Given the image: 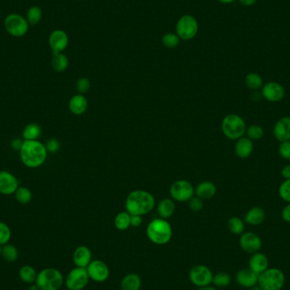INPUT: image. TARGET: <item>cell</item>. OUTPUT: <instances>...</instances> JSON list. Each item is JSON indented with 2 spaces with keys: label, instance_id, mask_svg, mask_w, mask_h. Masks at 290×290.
I'll return each instance as SVG.
<instances>
[{
  "label": "cell",
  "instance_id": "obj_34",
  "mask_svg": "<svg viewBox=\"0 0 290 290\" xmlns=\"http://www.w3.org/2000/svg\"><path fill=\"white\" fill-rule=\"evenodd\" d=\"M246 137L252 141L260 140L265 134V131L260 125L253 124L246 128Z\"/></svg>",
  "mask_w": 290,
  "mask_h": 290
},
{
  "label": "cell",
  "instance_id": "obj_40",
  "mask_svg": "<svg viewBox=\"0 0 290 290\" xmlns=\"http://www.w3.org/2000/svg\"><path fill=\"white\" fill-rule=\"evenodd\" d=\"M278 194L283 201L290 203V179H285L280 184L278 188Z\"/></svg>",
  "mask_w": 290,
  "mask_h": 290
},
{
  "label": "cell",
  "instance_id": "obj_47",
  "mask_svg": "<svg viewBox=\"0 0 290 290\" xmlns=\"http://www.w3.org/2000/svg\"><path fill=\"white\" fill-rule=\"evenodd\" d=\"M23 144H24V141H23L22 139L17 138L13 139L12 141V149L16 150V151H20L22 148H23Z\"/></svg>",
  "mask_w": 290,
  "mask_h": 290
},
{
  "label": "cell",
  "instance_id": "obj_41",
  "mask_svg": "<svg viewBox=\"0 0 290 290\" xmlns=\"http://www.w3.org/2000/svg\"><path fill=\"white\" fill-rule=\"evenodd\" d=\"M91 87V83L87 78H81L77 83V89L80 94H86L89 92Z\"/></svg>",
  "mask_w": 290,
  "mask_h": 290
},
{
  "label": "cell",
  "instance_id": "obj_10",
  "mask_svg": "<svg viewBox=\"0 0 290 290\" xmlns=\"http://www.w3.org/2000/svg\"><path fill=\"white\" fill-rule=\"evenodd\" d=\"M213 276L210 268L201 264L193 265L188 273L190 282L198 287L210 286L212 283Z\"/></svg>",
  "mask_w": 290,
  "mask_h": 290
},
{
  "label": "cell",
  "instance_id": "obj_17",
  "mask_svg": "<svg viewBox=\"0 0 290 290\" xmlns=\"http://www.w3.org/2000/svg\"><path fill=\"white\" fill-rule=\"evenodd\" d=\"M273 135L280 143L290 140L289 116H282L276 121L273 127Z\"/></svg>",
  "mask_w": 290,
  "mask_h": 290
},
{
  "label": "cell",
  "instance_id": "obj_5",
  "mask_svg": "<svg viewBox=\"0 0 290 290\" xmlns=\"http://www.w3.org/2000/svg\"><path fill=\"white\" fill-rule=\"evenodd\" d=\"M245 122L237 114H229L224 117L221 122V131L224 136L230 140H238L245 134Z\"/></svg>",
  "mask_w": 290,
  "mask_h": 290
},
{
  "label": "cell",
  "instance_id": "obj_16",
  "mask_svg": "<svg viewBox=\"0 0 290 290\" xmlns=\"http://www.w3.org/2000/svg\"><path fill=\"white\" fill-rule=\"evenodd\" d=\"M69 39L67 33L62 30H56L50 34L49 44L52 50L53 55L63 52L67 49Z\"/></svg>",
  "mask_w": 290,
  "mask_h": 290
},
{
  "label": "cell",
  "instance_id": "obj_25",
  "mask_svg": "<svg viewBox=\"0 0 290 290\" xmlns=\"http://www.w3.org/2000/svg\"><path fill=\"white\" fill-rule=\"evenodd\" d=\"M141 285V278L138 274L129 273L122 278L121 288L122 290H139Z\"/></svg>",
  "mask_w": 290,
  "mask_h": 290
},
{
  "label": "cell",
  "instance_id": "obj_32",
  "mask_svg": "<svg viewBox=\"0 0 290 290\" xmlns=\"http://www.w3.org/2000/svg\"><path fill=\"white\" fill-rule=\"evenodd\" d=\"M115 227L120 231H125L131 226V215L129 213L121 212L115 218Z\"/></svg>",
  "mask_w": 290,
  "mask_h": 290
},
{
  "label": "cell",
  "instance_id": "obj_52",
  "mask_svg": "<svg viewBox=\"0 0 290 290\" xmlns=\"http://www.w3.org/2000/svg\"><path fill=\"white\" fill-rule=\"evenodd\" d=\"M219 2L221 4H225V5H227V4H232L234 2L235 0H218Z\"/></svg>",
  "mask_w": 290,
  "mask_h": 290
},
{
  "label": "cell",
  "instance_id": "obj_51",
  "mask_svg": "<svg viewBox=\"0 0 290 290\" xmlns=\"http://www.w3.org/2000/svg\"><path fill=\"white\" fill-rule=\"evenodd\" d=\"M198 290H217L216 287H212V286H206V287H199Z\"/></svg>",
  "mask_w": 290,
  "mask_h": 290
},
{
  "label": "cell",
  "instance_id": "obj_28",
  "mask_svg": "<svg viewBox=\"0 0 290 290\" xmlns=\"http://www.w3.org/2000/svg\"><path fill=\"white\" fill-rule=\"evenodd\" d=\"M37 275H38V272L35 270V268L33 267L32 265H23L19 270L20 279L28 284H32L35 282Z\"/></svg>",
  "mask_w": 290,
  "mask_h": 290
},
{
  "label": "cell",
  "instance_id": "obj_2",
  "mask_svg": "<svg viewBox=\"0 0 290 290\" xmlns=\"http://www.w3.org/2000/svg\"><path fill=\"white\" fill-rule=\"evenodd\" d=\"M155 205V199L151 193L144 190L131 192L127 200L126 208L130 215L144 216L150 212Z\"/></svg>",
  "mask_w": 290,
  "mask_h": 290
},
{
  "label": "cell",
  "instance_id": "obj_35",
  "mask_svg": "<svg viewBox=\"0 0 290 290\" xmlns=\"http://www.w3.org/2000/svg\"><path fill=\"white\" fill-rule=\"evenodd\" d=\"M231 281L232 277L226 271H220L213 276L212 283L217 287H228Z\"/></svg>",
  "mask_w": 290,
  "mask_h": 290
},
{
  "label": "cell",
  "instance_id": "obj_53",
  "mask_svg": "<svg viewBox=\"0 0 290 290\" xmlns=\"http://www.w3.org/2000/svg\"><path fill=\"white\" fill-rule=\"evenodd\" d=\"M249 290H263L262 288H261V287H260V285L258 284V283H257L256 285H254V286H253V287H250V288H249Z\"/></svg>",
  "mask_w": 290,
  "mask_h": 290
},
{
  "label": "cell",
  "instance_id": "obj_42",
  "mask_svg": "<svg viewBox=\"0 0 290 290\" xmlns=\"http://www.w3.org/2000/svg\"><path fill=\"white\" fill-rule=\"evenodd\" d=\"M279 155L284 160H290V140L281 142L278 147Z\"/></svg>",
  "mask_w": 290,
  "mask_h": 290
},
{
  "label": "cell",
  "instance_id": "obj_27",
  "mask_svg": "<svg viewBox=\"0 0 290 290\" xmlns=\"http://www.w3.org/2000/svg\"><path fill=\"white\" fill-rule=\"evenodd\" d=\"M51 66L56 72H63L69 66V60L63 53L55 54L53 55L52 60H51Z\"/></svg>",
  "mask_w": 290,
  "mask_h": 290
},
{
  "label": "cell",
  "instance_id": "obj_23",
  "mask_svg": "<svg viewBox=\"0 0 290 290\" xmlns=\"http://www.w3.org/2000/svg\"><path fill=\"white\" fill-rule=\"evenodd\" d=\"M88 100L83 94H77L72 97L70 100L69 109L70 111L74 115L80 116L85 113L88 109Z\"/></svg>",
  "mask_w": 290,
  "mask_h": 290
},
{
  "label": "cell",
  "instance_id": "obj_49",
  "mask_svg": "<svg viewBox=\"0 0 290 290\" xmlns=\"http://www.w3.org/2000/svg\"><path fill=\"white\" fill-rule=\"evenodd\" d=\"M257 0H238V2L243 6L249 7V6H254L256 3Z\"/></svg>",
  "mask_w": 290,
  "mask_h": 290
},
{
  "label": "cell",
  "instance_id": "obj_33",
  "mask_svg": "<svg viewBox=\"0 0 290 290\" xmlns=\"http://www.w3.org/2000/svg\"><path fill=\"white\" fill-rule=\"evenodd\" d=\"M244 221L238 216H233L227 221V227L232 234L241 235L244 232Z\"/></svg>",
  "mask_w": 290,
  "mask_h": 290
},
{
  "label": "cell",
  "instance_id": "obj_3",
  "mask_svg": "<svg viewBox=\"0 0 290 290\" xmlns=\"http://www.w3.org/2000/svg\"><path fill=\"white\" fill-rule=\"evenodd\" d=\"M149 240L157 245H165L172 238V228L166 219L157 218L149 222L147 227Z\"/></svg>",
  "mask_w": 290,
  "mask_h": 290
},
{
  "label": "cell",
  "instance_id": "obj_37",
  "mask_svg": "<svg viewBox=\"0 0 290 290\" xmlns=\"http://www.w3.org/2000/svg\"><path fill=\"white\" fill-rule=\"evenodd\" d=\"M43 12L38 6H32L27 13V21L31 25H36L41 21Z\"/></svg>",
  "mask_w": 290,
  "mask_h": 290
},
{
  "label": "cell",
  "instance_id": "obj_29",
  "mask_svg": "<svg viewBox=\"0 0 290 290\" xmlns=\"http://www.w3.org/2000/svg\"><path fill=\"white\" fill-rule=\"evenodd\" d=\"M42 129L39 125L36 123H30L27 125L23 129V138L25 141H32V140H39V137L41 136Z\"/></svg>",
  "mask_w": 290,
  "mask_h": 290
},
{
  "label": "cell",
  "instance_id": "obj_50",
  "mask_svg": "<svg viewBox=\"0 0 290 290\" xmlns=\"http://www.w3.org/2000/svg\"><path fill=\"white\" fill-rule=\"evenodd\" d=\"M28 290H40V288H39V286L34 282V283H32V284H31Z\"/></svg>",
  "mask_w": 290,
  "mask_h": 290
},
{
  "label": "cell",
  "instance_id": "obj_15",
  "mask_svg": "<svg viewBox=\"0 0 290 290\" xmlns=\"http://www.w3.org/2000/svg\"><path fill=\"white\" fill-rule=\"evenodd\" d=\"M19 188V181L8 171H0V193L12 195Z\"/></svg>",
  "mask_w": 290,
  "mask_h": 290
},
{
  "label": "cell",
  "instance_id": "obj_19",
  "mask_svg": "<svg viewBox=\"0 0 290 290\" xmlns=\"http://www.w3.org/2000/svg\"><path fill=\"white\" fill-rule=\"evenodd\" d=\"M91 250L87 246H79L73 253V262L78 267L87 268L92 261Z\"/></svg>",
  "mask_w": 290,
  "mask_h": 290
},
{
  "label": "cell",
  "instance_id": "obj_38",
  "mask_svg": "<svg viewBox=\"0 0 290 290\" xmlns=\"http://www.w3.org/2000/svg\"><path fill=\"white\" fill-rule=\"evenodd\" d=\"M180 38L177 36V34H166L162 38V45L168 49H174L179 45Z\"/></svg>",
  "mask_w": 290,
  "mask_h": 290
},
{
  "label": "cell",
  "instance_id": "obj_26",
  "mask_svg": "<svg viewBox=\"0 0 290 290\" xmlns=\"http://www.w3.org/2000/svg\"><path fill=\"white\" fill-rule=\"evenodd\" d=\"M174 202L170 199H164L159 203L157 210L160 218H170L175 211Z\"/></svg>",
  "mask_w": 290,
  "mask_h": 290
},
{
  "label": "cell",
  "instance_id": "obj_54",
  "mask_svg": "<svg viewBox=\"0 0 290 290\" xmlns=\"http://www.w3.org/2000/svg\"><path fill=\"white\" fill-rule=\"evenodd\" d=\"M2 249H3V246L0 245V256H2Z\"/></svg>",
  "mask_w": 290,
  "mask_h": 290
},
{
  "label": "cell",
  "instance_id": "obj_13",
  "mask_svg": "<svg viewBox=\"0 0 290 290\" xmlns=\"http://www.w3.org/2000/svg\"><path fill=\"white\" fill-rule=\"evenodd\" d=\"M89 278L94 282H105L110 276V269L106 263L103 260H92L91 263L86 268Z\"/></svg>",
  "mask_w": 290,
  "mask_h": 290
},
{
  "label": "cell",
  "instance_id": "obj_46",
  "mask_svg": "<svg viewBox=\"0 0 290 290\" xmlns=\"http://www.w3.org/2000/svg\"><path fill=\"white\" fill-rule=\"evenodd\" d=\"M143 222L141 216L138 215H131V226L133 227H140Z\"/></svg>",
  "mask_w": 290,
  "mask_h": 290
},
{
  "label": "cell",
  "instance_id": "obj_43",
  "mask_svg": "<svg viewBox=\"0 0 290 290\" xmlns=\"http://www.w3.org/2000/svg\"><path fill=\"white\" fill-rule=\"evenodd\" d=\"M188 206L191 210H193L194 212H198L203 209L204 204H203V200L199 199V197H193L192 199L188 200Z\"/></svg>",
  "mask_w": 290,
  "mask_h": 290
},
{
  "label": "cell",
  "instance_id": "obj_31",
  "mask_svg": "<svg viewBox=\"0 0 290 290\" xmlns=\"http://www.w3.org/2000/svg\"><path fill=\"white\" fill-rule=\"evenodd\" d=\"M2 257L8 262H15L19 257V251L16 246L11 243H6L3 245Z\"/></svg>",
  "mask_w": 290,
  "mask_h": 290
},
{
  "label": "cell",
  "instance_id": "obj_9",
  "mask_svg": "<svg viewBox=\"0 0 290 290\" xmlns=\"http://www.w3.org/2000/svg\"><path fill=\"white\" fill-rule=\"evenodd\" d=\"M5 28L10 35L20 38L28 34L29 23L23 16L13 13L9 15L5 20Z\"/></svg>",
  "mask_w": 290,
  "mask_h": 290
},
{
  "label": "cell",
  "instance_id": "obj_20",
  "mask_svg": "<svg viewBox=\"0 0 290 290\" xmlns=\"http://www.w3.org/2000/svg\"><path fill=\"white\" fill-rule=\"evenodd\" d=\"M269 266V260L266 255L261 252L252 254L249 260V268L255 273L260 275Z\"/></svg>",
  "mask_w": 290,
  "mask_h": 290
},
{
  "label": "cell",
  "instance_id": "obj_1",
  "mask_svg": "<svg viewBox=\"0 0 290 290\" xmlns=\"http://www.w3.org/2000/svg\"><path fill=\"white\" fill-rule=\"evenodd\" d=\"M48 151L45 144L39 140L25 141L20 150L23 163L29 168H37L45 163Z\"/></svg>",
  "mask_w": 290,
  "mask_h": 290
},
{
  "label": "cell",
  "instance_id": "obj_22",
  "mask_svg": "<svg viewBox=\"0 0 290 290\" xmlns=\"http://www.w3.org/2000/svg\"><path fill=\"white\" fill-rule=\"evenodd\" d=\"M265 211L260 206L250 208L244 216V222L251 226H259L265 221Z\"/></svg>",
  "mask_w": 290,
  "mask_h": 290
},
{
  "label": "cell",
  "instance_id": "obj_39",
  "mask_svg": "<svg viewBox=\"0 0 290 290\" xmlns=\"http://www.w3.org/2000/svg\"><path fill=\"white\" fill-rule=\"evenodd\" d=\"M12 238V230L7 224L0 221V245L8 243Z\"/></svg>",
  "mask_w": 290,
  "mask_h": 290
},
{
  "label": "cell",
  "instance_id": "obj_14",
  "mask_svg": "<svg viewBox=\"0 0 290 290\" xmlns=\"http://www.w3.org/2000/svg\"><path fill=\"white\" fill-rule=\"evenodd\" d=\"M261 96L269 102H279L284 99L285 89L282 84L279 83L268 82L263 84L261 88Z\"/></svg>",
  "mask_w": 290,
  "mask_h": 290
},
{
  "label": "cell",
  "instance_id": "obj_36",
  "mask_svg": "<svg viewBox=\"0 0 290 290\" xmlns=\"http://www.w3.org/2000/svg\"><path fill=\"white\" fill-rule=\"evenodd\" d=\"M16 199L22 205H28L33 199V193L29 188L19 187L15 193Z\"/></svg>",
  "mask_w": 290,
  "mask_h": 290
},
{
  "label": "cell",
  "instance_id": "obj_30",
  "mask_svg": "<svg viewBox=\"0 0 290 290\" xmlns=\"http://www.w3.org/2000/svg\"><path fill=\"white\" fill-rule=\"evenodd\" d=\"M245 84L247 88L251 90H258L262 88L263 79L260 74L256 72H250L246 75Z\"/></svg>",
  "mask_w": 290,
  "mask_h": 290
},
{
  "label": "cell",
  "instance_id": "obj_7",
  "mask_svg": "<svg viewBox=\"0 0 290 290\" xmlns=\"http://www.w3.org/2000/svg\"><path fill=\"white\" fill-rule=\"evenodd\" d=\"M199 32V23L190 15L182 16L176 25V34L182 40H191L196 36Z\"/></svg>",
  "mask_w": 290,
  "mask_h": 290
},
{
  "label": "cell",
  "instance_id": "obj_24",
  "mask_svg": "<svg viewBox=\"0 0 290 290\" xmlns=\"http://www.w3.org/2000/svg\"><path fill=\"white\" fill-rule=\"evenodd\" d=\"M216 193V187L213 182L205 181L199 183L195 189V193L199 199H210L215 196Z\"/></svg>",
  "mask_w": 290,
  "mask_h": 290
},
{
  "label": "cell",
  "instance_id": "obj_48",
  "mask_svg": "<svg viewBox=\"0 0 290 290\" xmlns=\"http://www.w3.org/2000/svg\"><path fill=\"white\" fill-rule=\"evenodd\" d=\"M281 174L284 179H290V165L282 167Z\"/></svg>",
  "mask_w": 290,
  "mask_h": 290
},
{
  "label": "cell",
  "instance_id": "obj_11",
  "mask_svg": "<svg viewBox=\"0 0 290 290\" xmlns=\"http://www.w3.org/2000/svg\"><path fill=\"white\" fill-rule=\"evenodd\" d=\"M171 198L179 202L188 201L194 194V189L190 182L185 180H178L170 188Z\"/></svg>",
  "mask_w": 290,
  "mask_h": 290
},
{
  "label": "cell",
  "instance_id": "obj_44",
  "mask_svg": "<svg viewBox=\"0 0 290 290\" xmlns=\"http://www.w3.org/2000/svg\"><path fill=\"white\" fill-rule=\"evenodd\" d=\"M45 147L48 152L54 154L58 152L59 149L61 148V144L56 138H50L48 140L47 144H45Z\"/></svg>",
  "mask_w": 290,
  "mask_h": 290
},
{
  "label": "cell",
  "instance_id": "obj_6",
  "mask_svg": "<svg viewBox=\"0 0 290 290\" xmlns=\"http://www.w3.org/2000/svg\"><path fill=\"white\" fill-rule=\"evenodd\" d=\"M258 284L263 290H281L285 284V275L282 270L268 267L259 275Z\"/></svg>",
  "mask_w": 290,
  "mask_h": 290
},
{
  "label": "cell",
  "instance_id": "obj_18",
  "mask_svg": "<svg viewBox=\"0 0 290 290\" xmlns=\"http://www.w3.org/2000/svg\"><path fill=\"white\" fill-rule=\"evenodd\" d=\"M259 275L249 268L241 269L236 274V282L240 287L250 288L258 283Z\"/></svg>",
  "mask_w": 290,
  "mask_h": 290
},
{
  "label": "cell",
  "instance_id": "obj_12",
  "mask_svg": "<svg viewBox=\"0 0 290 290\" xmlns=\"http://www.w3.org/2000/svg\"><path fill=\"white\" fill-rule=\"evenodd\" d=\"M239 245L243 252L252 254L260 251L262 241L260 236L254 232H243L239 238Z\"/></svg>",
  "mask_w": 290,
  "mask_h": 290
},
{
  "label": "cell",
  "instance_id": "obj_8",
  "mask_svg": "<svg viewBox=\"0 0 290 290\" xmlns=\"http://www.w3.org/2000/svg\"><path fill=\"white\" fill-rule=\"evenodd\" d=\"M89 274L86 268L76 267L72 269L65 278V285L69 290H83L89 284Z\"/></svg>",
  "mask_w": 290,
  "mask_h": 290
},
{
  "label": "cell",
  "instance_id": "obj_4",
  "mask_svg": "<svg viewBox=\"0 0 290 290\" xmlns=\"http://www.w3.org/2000/svg\"><path fill=\"white\" fill-rule=\"evenodd\" d=\"M35 283L40 290H60L65 283V278L58 269L45 268L37 275Z\"/></svg>",
  "mask_w": 290,
  "mask_h": 290
},
{
  "label": "cell",
  "instance_id": "obj_45",
  "mask_svg": "<svg viewBox=\"0 0 290 290\" xmlns=\"http://www.w3.org/2000/svg\"><path fill=\"white\" fill-rule=\"evenodd\" d=\"M281 216L283 221L286 222H290V203H287L282 210Z\"/></svg>",
  "mask_w": 290,
  "mask_h": 290
},
{
  "label": "cell",
  "instance_id": "obj_21",
  "mask_svg": "<svg viewBox=\"0 0 290 290\" xmlns=\"http://www.w3.org/2000/svg\"><path fill=\"white\" fill-rule=\"evenodd\" d=\"M235 154L240 159H247L251 155L254 149V143L247 137H242L236 140Z\"/></svg>",
  "mask_w": 290,
  "mask_h": 290
}]
</instances>
